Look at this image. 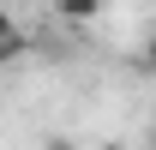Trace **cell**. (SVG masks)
<instances>
[{"label": "cell", "instance_id": "1", "mask_svg": "<svg viewBox=\"0 0 156 150\" xmlns=\"http://www.w3.org/2000/svg\"><path fill=\"white\" fill-rule=\"evenodd\" d=\"M54 18L60 24H96L102 18V0H54Z\"/></svg>", "mask_w": 156, "mask_h": 150}, {"label": "cell", "instance_id": "2", "mask_svg": "<svg viewBox=\"0 0 156 150\" xmlns=\"http://www.w3.org/2000/svg\"><path fill=\"white\" fill-rule=\"evenodd\" d=\"M12 60H24V30H18V24L0 30V66H12Z\"/></svg>", "mask_w": 156, "mask_h": 150}, {"label": "cell", "instance_id": "3", "mask_svg": "<svg viewBox=\"0 0 156 150\" xmlns=\"http://www.w3.org/2000/svg\"><path fill=\"white\" fill-rule=\"evenodd\" d=\"M144 72H156V30L144 36Z\"/></svg>", "mask_w": 156, "mask_h": 150}, {"label": "cell", "instance_id": "4", "mask_svg": "<svg viewBox=\"0 0 156 150\" xmlns=\"http://www.w3.org/2000/svg\"><path fill=\"white\" fill-rule=\"evenodd\" d=\"M42 150H78V144H72V138H48Z\"/></svg>", "mask_w": 156, "mask_h": 150}, {"label": "cell", "instance_id": "5", "mask_svg": "<svg viewBox=\"0 0 156 150\" xmlns=\"http://www.w3.org/2000/svg\"><path fill=\"white\" fill-rule=\"evenodd\" d=\"M6 24H12V12H6V6H0V30H6Z\"/></svg>", "mask_w": 156, "mask_h": 150}, {"label": "cell", "instance_id": "6", "mask_svg": "<svg viewBox=\"0 0 156 150\" xmlns=\"http://www.w3.org/2000/svg\"><path fill=\"white\" fill-rule=\"evenodd\" d=\"M96 150H126V144H96Z\"/></svg>", "mask_w": 156, "mask_h": 150}, {"label": "cell", "instance_id": "7", "mask_svg": "<svg viewBox=\"0 0 156 150\" xmlns=\"http://www.w3.org/2000/svg\"><path fill=\"white\" fill-rule=\"evenodd\" d=\"M150 150H156V126H150Z\"/></svg>", "mask_w": 156, "mask_h": 150}]
</instances>
